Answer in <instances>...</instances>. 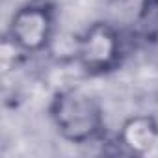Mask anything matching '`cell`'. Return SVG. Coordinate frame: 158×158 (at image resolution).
I'll return each instance as SVG.
<instances>
[{
	"label": "cell",
	"mask_w": 158,
	"mask_h": 158,
	"mask_svg": "<svg viewBox=\"0 0 158 158\" xmlns=\"http://www.w3.org/2000/svg\"><path fill=\"white\" fill-rule=\"evenodd\" d=\"M115 10L119 11V19L128 17L130 21H134L145 13L147 0H115Z\"/></svg>",
	"instance_id": "5b68a950"
},
{
	"label": "cell",
	"mask_w": 158,
	"mask_h": 158,
	"mask_svg": "<svg viewBox=\"0 0 158 158\" xmlns=\"http://www.w3.org/2000/svg\"><path fill=\"white\" fill-rule=\"evenodd\" d=\"M119 143L130 152L143 156L154 149L158 143V119L154 115H132L119 130Z\"/></svg>",
	"instance_id": "277c9868"
},
{
	"label": "cell",
	"mask_w": 158,
	"mask_h": 158,
	"mask_svg": "<svg viewBox=\"0 0 158 158\" xmlns=\"http://www.w3.org/2000/svg\"><path fill=\"white\" fill-rule=\"evenodd\" d=\"M48 115L58 134L69 143H88L104 130V114L99 101L84 89L67 88L54 93Z\"/></svg>",
	"instance_id": "6da1fadb"
},
{
	"label": "cell",
	"mask_w": 158,
	"mask_h": 158,
	"mask_svg": "<svg viewBox=\"0 0 158 158\" xmlns=\"http://www.w3.org/2000/svg\"><path fill=\"white\" fill-rule=\"evenodd\" d=\"M123 43L115 24L97 21L80 35L76 45V61L89 74H104L121 63Z\"/></svg>",
	"instance_id": "3957f363"
},
{
	"label": "cell",
	"mask_w": 158,
	"mask_h": 158,
	"mask_svg": "<svg viewBox=\"0 0 158 158\" xmlns=\"http://www.w3.org/2000/svg\"><path fill=\"white\" fill-rule=\"evenodd\" d=\"M56 13L54 8L41 0H34L21 6L10 21L8 39L19 52L37 54L43 52L54 35Z\"/></svg>",
	"instance_id": "7a4b0ae2"
}]
</instances>
